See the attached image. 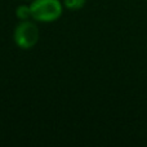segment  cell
I'll return each instance as SVG.
<instances>
[{
    "label": "cell",
    "mask_w": 147,
    "mask_h": 147,
    "mask_svg": "<svg viewBox=\"0 0 147 147\" xmlns=\"http://www.w3.org/2000/svg\"><path fill=\"white\" fill-rule=\"evenodd\" d=\"M30 7L32 18L40 22H52L58 20L62 14L59 0H35Z\"/></svg>",
    "instance_id": "1"
},
{
    "label": "cell",
    "mask_w": 147,
    "mask_h": 147,
    "mask_svg": "<svg viewBox=\"0 0 147 147\" xmlns=\"http://www.w3.org/2000/svg\"><path fill=\"white\" fill-rule=\"evenodd\" d=\"M39 40V28L35 23L23 21L14 30V41L20 48L30 49Z\"/></svg>",
    "instance_id": "2"
},
{
    "label": "cell",
    "mask_w": 147,
    "mask_h": 147,
    "mask_svg": "<svg viewBox=\"0 0 147 147\" xmlns=\"http://www.w3.org/2000/svg\"><path fill=\"white\" fill-rule=\"evenodd\" d=\"M16 16H17L20 20L27 21L30 17H32V13H31V7H27V5H20L16 10Z\"/></svg>",
    "instance_id": "3"
},
{
    "label": "cell",
    "mask_w": 147,
    "mask_h": 147,
    "mask_svg": "<svg viewBox=\"0 0 147 147\" xmlns=\"http://www.w3.org/2000/svg\"><path fill=\"white\" fill-rule=\"evenodd\" d=\"M66 8L71 10H78L85 5V0H63Z\"/></svg>",
    "instance_id": "4"
}]
</instances>
